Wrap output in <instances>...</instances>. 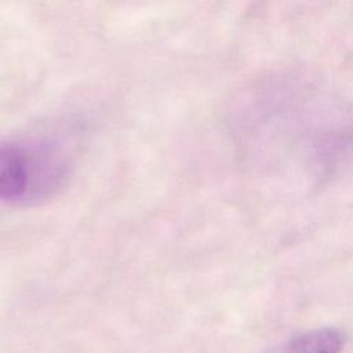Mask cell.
Here are the masks:
<instances>
[{"mask_svg": "<svg viewBox=\"0 0 353 353\" xmlns=\"http://www.w3.org/2000/svg\"><path fill=\"white\" fill-rule=\"evenodd\" d=\"M346 334L336 327H321L294 336L281 353H342Z\"/></svg>", "mask_w": 353, "mask_h": 353, "instance_id": "cell-2", "label": "cell"}, {"mask_svg": "<svg viewBox=\"0 0 353 353\" xmlns=\"http://www.w3.org/2000/svg\"><path fill=\"white\" fill-rule=\"evenodd\" d=\"M72 156L57 135L30 134L0 142V201L32 205L52 197L68 181Z\"/></svg>", "mask_w": 353, "mask_h": 353, "instance_id": "cell-1", "label": "cell"}]
</instances>
